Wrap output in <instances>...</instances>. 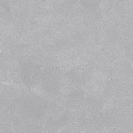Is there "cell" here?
Returning <instances> with one entry per match:
<instances>
[{
    "label": "cell",
    "instance_id": "cell-1",
    "mask_svg": "<svg viewBox=\"0 0 133 133\" xmlns=\"http://www.w3.org/2000/svg\"><path fill=\"white\" fill-rule=\"evenodd\" d=\"M18 96L15 115L27 121L44 128L54 120L59 105L44 91Z\"/></svg>",
    "mask_w": 133,
    "mask_h": 133
}]
</instances>
